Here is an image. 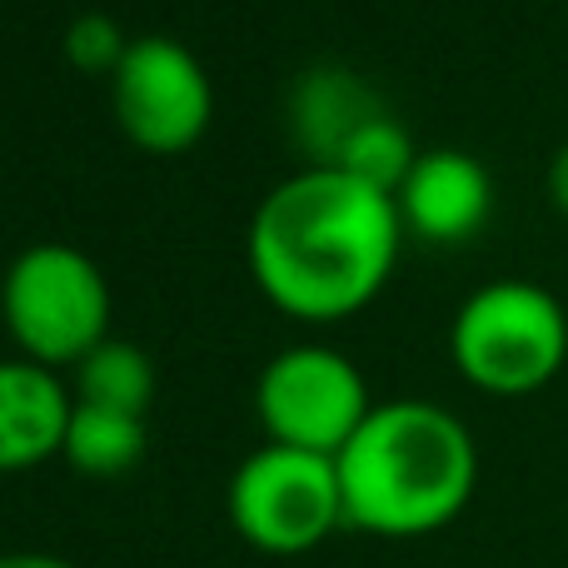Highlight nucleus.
<instances>
[{
	"mask_svg": "<svg viewBox=\"0 0 568 568\" xmlns=\"http://www.w3.org/2000/svg\"><path fill=\"white\" fill-rule=\"evenodd\" d=\"M130 40H120V26L110 16H80L75 26L65 30V55L75 60L80 70H110L125 60Z\"/></svg>",
	"mask_w": 568,
	"mask_h": 568,
	"instance_id": "13",
	"label": "nucleus"
},
{
	"mask_svg": "<svg viewBox=\"0 0 568 568\" xmlns=\"http://www.w3.org/2000/svg\"><path fill=\"white\" fill-rule=\"evenodd\" d=\"M454 364L489 394H534L568 359V314L544 284L494 280L459 304L449 329Z\"/></svg>",
	"mask_w": 568,
	"mask_h": 568,
	"instance_id": "3",
	"label": "nucleus"
},
{
	"mask_svg": "<svg viewBox=\"0 0 568 568\" xmlns=\"http://www.w3.org/2000/svg\"><path fill=\"white\" fill-rule=\"evenodd\" d=\"M70 394L36 359H0V474L30 469L65 449Z\"/></svg>",
	"mask_w": 568,
	"mask_h": 568,
	"instance_id": "9",
	"label": "nucleus"
},
{
	"mask_svg": "<svg viewBox=\"0 0 568 568\" xmlns=\"http://www.w3.org/2000/svg\"><path fill=\"white\" fill-rule=\"evenodd\" d=\"M0 568H75L70 559H55V554H0Z\"/></svg>",
	"mask_w": 568,
	"mask_h": 568,
	"instance_id": "15",
	"label": "nucleus"
},
{
	"mask_svg": "<svg viewBox=\"0 0 568 568\" xmlns=\"http://www.w3.org/2000/svg\"><path fill=\"white\" fill-rule=\"evenodd\" d=\"M344 524L384 539H419L459 519L479 479V449L449 409L429 399L374 404L334 454Z\"/></svg>",
	"mask_w": 568,
	"mask_h": 568,
	"instance_id": "2",
	"label": "nucleus"
},
{
	"mask_svg": "<svg viewBox=\"0 0 568 568\" xmlns=\"http://www.w3.org/2000/svg\"><path fill=\"white\" fill-rule=\"evenodd\" d=\"M150 449V429L135 414H115V409H95L80 404L70 409V429H65V459L70 469L90 474V479H120L130 474Z\"/></svg>",
	"mask_w": 568,
	"mask_h": 568,
	"instance_id": "10",
	"label": "nucleus"
},
{
	"mask_svg": "<svg viewBox=\"0 0 568 568\" xmlns=\"http://www.w3.org/2000/svg\"><path fill=\"white\" fill-rule=\"evenodd\" d=\"M0 304L16 344L36 364H80L110 339V284L85 250L60 240L10 260Z\"/></svg>",
	"mask_w": 568,
	"mask_h": 568,
	"instance_id": "4",
	"label": "nucleus"
},
{
	"mask_svg": "<svg viewBox=\"0 0 568 568\" xmlns=\"http://www.w3.org/2000/svg\"><path fill=\"white\" fill-rule=\"evenodd\" d=\"M414 160L419 155H414V145H409V135H404L399 120L369 115L349 140H344L339 155H334L329 165L349 170L354 180L384 190V195H399V185H404V175L414 170Z\"/></svg>",
	"mask_w": 568,
	"mask_h": 568,
	"instance_id": "12",
	"label": "nucleus"
},
{
	"mask_svg": "<svg viewBox=\"0 0 568 568\" xmlns=\"http://www.w3.org/2000/svg\"><path fill=\"white\" fill-rule=\"evenodd\" d=\"M75 394L80 404L145 419V409L155 404V364L145 359L140 344L105 339L75 364Z\"/></svg>",
	"mask_w": 568,
	"mask_h": 568,
	"instance_id": "11",
	"label": "nucleus"
},
{
	"mask_svg": "<svg viewBox=\"0 0 568 568\" xmlns=\"http://www.w3.org/2000/svg\"><path fill=\"white\" fill-rule=\"evenodd\" d=\"M394 205H399V220L414 235L454 245V240H469L489 220L494 185H489V170L469 150L444 145V150H424L414 160Z\"/></svg>",
	"mask_w": 568,
	"mask_h": 568,
	"instance_id": "8",
	"label": "nucleus"
},
{
	"mask_svg": "<svg viewBox=\"0 0 568 568\" xmlns=\"http://www.w3.org/2000/svg\"><path fill=\"white\" fill-rule=\"evenodd\" d=\"M115 85V120L140 150L175 155L195 145L200 130L210 125L215 90L190 45L170 36H140L130 40L125 60L110 75Z\"/></svg>",
	"mask_w": 568,
	"mask_h": 568,
	"instance_id": "7",
	"label": "nucleus"
},
{
	"mask_svg": "<svg viewBox=\"0 0 568 568\" xmlns=\"http://www.w3.org/2000/svg\"><path fill=\"white\" fill-rule=\"evenodd\" d=\"M549 195H554V205L568 215V145L554 155V165H549Z\"/></svg>",
	"mask_w": 568,
	"mask_h": 568,
	"instance_id": "14",
	"label": "nucleus"
},
{
	"mask_svg": "<svg viewBox=\"0 0 568 568\" xmlns=\"http://www.w3.org/2000/svg\"><path fill=\"white\" fill-rule=\"evenodd\" d=\"M399 230L394 195L339 165H310L260 200L250 220V270L294 320H339L389 280Z\"/></svg>",
	"mask_w": 568,
	"mask_h": 568,
	"instance_id": "1",
	"label": "nucleus"
},
{
	"mask_svg": "<svg viewBox=\"0 0 568 568\" xmlns=\"http://www.w3.org/2000/svg\"><path fill=\"white\" fill-rule=\"evenodd\" d=\"M255 409L270 429V444L339 454L354 439V429L369 419L374 404L349 354L329 344H290L260 374Z\"/></svg>",
	"mask_w": 568,
	"mask_h": 568,
	"instance_id": "6",
	"label": "nucleus"
},
{
	"mask_svg": "<svg viewBox=\"0 0 568 568\" xmlns=\"http://www.w3.org/2000/svg\"><path fill=\"white\" fill-rule=\"evenodd\" d=\"M230 519L255 549L304 554L344 524L334 454L265 444L230 479Z\"/></svg>",
	"mask_w": 568,
	"mask_h": 568,
	"instance_id": "5",
	"label": "nucleus"
}]
</instances>
